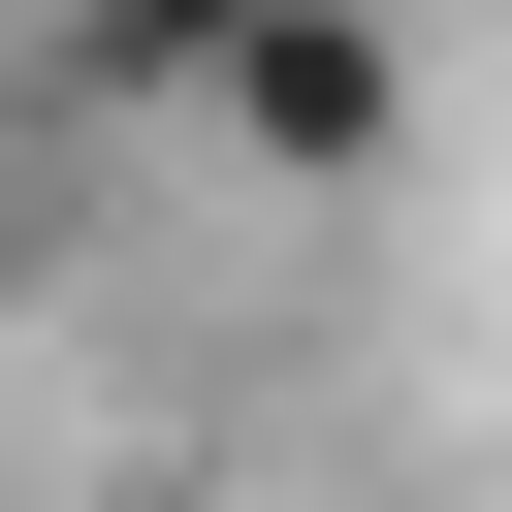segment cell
Wrapping results in <instances>:
<instances>
[{"instance_id":"obj_1","label":"cell","mask_w":512,"mask_h":512,"mask_svg":"<svg viewBox=\"0 0 512 512\" xmlns=\"http://www.w3.org/2000/svg\"><path fill=\"white\" fill-rule=\"evenodd\" d=\"M384 128H416V64H384V0H288V32L224 64V160H256V192H384Z\"/></svg>"},{"instance_id":"obj_3","label":"cell","mask_w":512,"mask_h":512,"mask_svg":"<svg viewBox=\"0 0 512 512\" xmlns=\"http://www.w3.org/2000/svg\"><path fill=\"white\" fill-rule=\"evenodd\" d=\"M96 512H192V480H96Z\"/></svg>"},{"instance_id":"obj_2","label":"cell","mask_w":512,"mask_h":512,"mask_svg":"<svg viewBox=\"0 0 512 512\" xmlns=\"http://www.w3.org/2000/svg\"><path fill=\"white\" fill-rule=\"evenodd\" d=\"M256 32H288V0H64V64H96V96H192V128H224Z\"/></svg>"}]
</instances>
